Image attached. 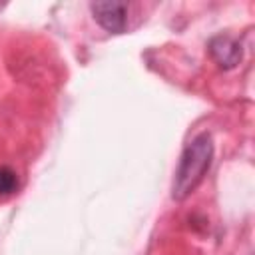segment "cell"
I'll list each match as a JSON object with an SVG mask.
<instances>
[{
	"label": "cell",
	"instance_id": "7a4b0ae2",
	"mask_svg": "<svg viewBox=\"0 0 255 255\" xmlns=\"http://www.w3.org/2000/svg\"><path fill=\"white\" fill-rule=\"evenodd\" d=\"M90 10L96 22L112 34H122L128 26V4L124 2H92Z\"/></svg>",
	"mask_w": 255,
	"mask_h": 255
},
{
	"label": "cell",
	"instance_id": "3957f363",
	"mask_svg": "<svg viewBox=\"0 0 255 255\" xmlns=\"http://www.w3.org/2000/svg\"><path fill=\"white\" fill-rule=\"evenodd\" d=\"M207 50H209L211 58H213L221 68H225V70L235 68V66L241 62V56H243L239 40H235V38H231V36H227V34H217V36H213V38L209 40V48H207Z\"/></svg>",
	"mask_w": 255,
	"mask_h": 255
},
{
	"label": "cell",
	"instance_id": "277c9868",
	"mask_svg": "<svg viewBox=\"0 0 255 255\" xmlns=\"http://www.w3.org/2000/svg\"><path fill=\"white\" fill-rule=\"evenodd\" d=\"M18 189V175L12 167L0 165V197L12 195Z\"/></svg>",
	"mask_w": 255,
	"mask_h": 255
},
{
	"label": "cell",
	"instance_id": "6da1fadb",
	"mask_svg": "<svg viewBox=\"0 0 255 255\" xmlns=\"http://www.w3.org/2000/svg\"><path fill=\"white\" fill-rule=\"evenodd\" d=\"M211 159H213V143L209 133H199L185 145L171 185V197L175 201H183L195 191V187L203 181L205 173L209 171Z\"/></svg>",
	"mask_w": 255,
	"mask_h": 255
}]
</instances>
